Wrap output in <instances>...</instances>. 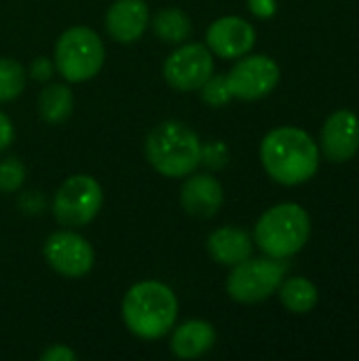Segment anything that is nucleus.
<instances>
[{
  "label": "nucleus",
  "instance_id": "obj_6",
  "mask_svg": "<svg viewBox=\"0 0 359 361\" xmlns=\"http://www.w3.org/2000/svg\"><path fill=\"white\" fill-rule=\"evenodd\" d=\"M104 205L102 184L87 173H76L63 180L53 197V216L61 226L83 228L93 222Z\"/></svg>",
  "mask_w": 359,
  "mask_h": 361
},
{
  "label": "nucleus",
  "instance_id": "obj_4",
  "mask_svg": "<svg viewBox=\"0 0 359 361\" xmlns=\"http://www.w3.org/2000/svg\"><path fill=\"white\" fill-rule=\"evenodd\" d=\"M311 235V218L296 203H281L267 209L254 228L256 245L271 258L284 260L298 254Z\"/></svg>",
  "mask_w": 359,
  "mask_h": 361
},
{
  "label": "nucleus",
  "instance_id": "obj_10",
  "mask_svg": "<svg viewBox=\"0 0 359 361\" xmlns=\"http://www.w3.org/2000/svg\"><path fill=\"white\" fill-rule=\"evenodd\" d=\"M279 66L269 55H243L226 74L231 95L243 102L267 97L279 82Z\"/></svg>",
  "mask_w": 359,
  "mask_h": 361
},
{
  "label": "nucleus",
  "instance_id": "obj_19",
  "mask_svg": "<svg viewBox=\"0 0 359 361\" xmlns=\"http://www.w3.org/2000/svg\"><path fill=\"white\" fill-rule=\"evenodd\" d=\"M279 298H281V305L290 313L305 315V313H311L315 309L320 294H317L315 283H311L309 279H305V277H290V279L281 281Z\"/></svg>",
  "mask_w": 359,
  "mask_h": 361
},
{
  "label": "nucleus",
  "instance_id": "obj_21",
  "mask_svg": "<svg viewBox=\"0 0 359 361\" xmlns=\"http://www.w3.org/2000/svg\"><path fill=\"white\" fill-rule=\"evenodd\" d=\"M25 182V165L17 157L0 159V192L13 195Z\"/></svg>",
  "mask_w": 359,
  "mask_h": 361
},
{
  "label": "nucleus",
  "instance_id": "obj_8",
  "mask_svg": "<svg viewBox=\"0 0 359 361\" xmlns=\"http://www.w3.org/2000/svg\"><path fill=\"white\" fill-rule=\"evenodd\" d=\"M214 74V53L201 42L178 44L163 63V76L176 91H199Z\"/></svg>",
  "mask_w": 359,
  "mask_h": 361
},
{
  "label": "nucleus",
  "instance_id": "obj_27",
  "mask_svg": "<svg viewBox=\"0 0 359 361\" xmlns=\"http://www.w3.org/2000/svg\"><path fill=\"white\" fill-rule=\"evenodd\" d=\"M248 6H250V11H252L256 17L267 19V17H271V15L275 13L277 2H275V0H248Z\"/></svg>",
  "mask_w": 359,
  "mask_h": 361
},
{
  "label": "nucleus",
  "instance_id": "obj_17",
  "mask_svg": "<svg viewBox=\"0 0 359 361\" xmlns=\"http://www.w3.org/2000/svg\"><path fill=\"white\" fill-rule=\"evenodd\" d=\"M150 25L161 42L174 44V47L186 42L193 34V21L188 13L178 6L161 8L154 17H150Z\"/></svg>",
  "mask_w": 359,
  "mask_h": 361
},
{
  "label": "nucleus",
  "instance_id": "obj_16",
  "mask_svg": "<svg viewBox=\"0 0 359 361\" xmlns=\"http://www.w3.org/2000/svg\"><path fill=\"white\" fill-rule=\"evenodd\" d=\"M216 345V330L209 322L190 319L171 332L169 349L180 360H197L212 351Z\"/></svg>",
  "mask_w": 359,
  "mask_h": 361
},
{
  "label": "nucleus",
  "instance_id": "obj_20",
  "mask_svg": "<svg viewBox=\"0 0 359 361\" xmlns=\"http://www.w3.org/2000/svg\"><path fill=\"white\" fill-rule=\"evenodd\" d=\"M25 70L13 57H0V104L17 99L25 89Z\"/></svg>",
  "mask_w": 359,
  "mask_h": 361
},
{
  "label": "nucleus",
  "instance_id": "obj_14",
  "mask_svg": "<svg viewBox=\"0 0 359 361\" xmlns=\"http://www.w3.org/2000/svg\"><path fill=\"white\" fill-rule=\"evenodd\" d=\"M182 209L195 218H212L224 203V188L222 184L209 173H188L182 192H180Z\"/></svg>",
  "mask_w": 359,
  "mask_h": 361
},
{
  "label": "nucleus",
  "instance_id": "obj_24",
  "mask_svg": "<svg viewBox=\"0 0 359 361\" xmlns=\"http://www.w3.org/2000/svg\"><path fill=\"white\" fill-rule=\"evenodd\" d=\"M53 70H55V63H53L49 57L40 55V57H36V59L32 61V66H30V76H32L34 80L44 82V80H49V78L53 76Z\"/></svg>",
  "mask_w": 359,
  "mask_h": 361
},
{
  "label": "nucleus",
  "instance_id": "obj_5",
  "mask_svg": "<svg viewBox=\"0 0 359 361\" xmlns=\"http://www.w3.org/2000/svg\"><path fill=\"white\" fill-rule=\"evenodd\" d=\"M106 61V47L99 34L87 25L68 27L55 42L53 63L68 82H87L99 74Z\"/></svg>",
  "mask_w": 359,
  "mask_h": 361
},
{
  "label": "nucleus",
  "instance_id": "obj_1",
  "mask_svg": "<svg viewBox=\"0 0 359 361\" xmlns=\"http://www.w3.org/2000/svg\"><path fill=\"white\" fill-rule=\"evenodd\" d=\"M264 171L284 186H298L311 180L320 167V150L313 137L296 127H279L260 144Z\"/></svg>",
  "mask_w": 359,
  "mask_h": 361
},
{
  "label": "nucleus",
  "instance_id": "obj_11",
  "mask_svg": "<svg viewBox=\"0 0 359 361\" xmlns=\"http://www.w3.org/2000/svg\"><path fill=\"white\" fill-rule=\"evenodd\" d=\"M207 49L222 59H239L256 44L254 25L237 15H226L209 23L205 34Z\"/></svg>",
  "mask_w": 359,
  "mask_h": 361
},
{
  "label": "nucleus",
  "instance_id": "obj_2",
  "mask_svg": "<svg viewBox=\"0 0 359 361\" xmlns=\"http://www.w3.org/2000/svg\"><path fill=\"white\" fill-rule=\"evenodd\" d=\"M178 309V298L167 283L146 279L127 290L121 315L125 328L133 336L142 341H159L176 326Z\"/></svg>",
  "mask_w": 359,
  "mask_h": 361
},
{
  "label": "nucleus",
  "instance_id": "obj_25",
  "mask_svg": "<svg viewBox=\"0 0 359 361\" xmlns=\"http://www.w3.org/2000/svg\"><path fill=\"white\" fill-rule=\"evenodd\" d=\"M40 360L42 361H76L78 360V355H76L70 347H66V345H51L47 351H42Z\"/></svg>",
  "mask_w": 359,
  "mask_h": 361
},
{
  "label": "nucleus",
  "instance_id": "obj_22",
  "mask_svg": "<svg viewBox=\"0 0 359 361\" xmlns=\"http://www.w3.org/2000/svg\"><path fill=\"white\" fill-rule=\"evenodd\" d=\"M199 93H201V99L209 108H222V106H226L233 99L231 89H229V82H226V76H216V74H212L203 82V87L199 89Z\"/></svg>",
  "mask_w": 359,
  "mask_h": 361
},
{
  "label": "nucleus",
  "instance_id": "obj_3",
  "mask_svg": "<svg viewBox=\"0 0 359 361\" xmlns=\"http://www.w3.org/2000/svg\"><path fill=\"white\" fill-rule=\"evenodd\" d=\"M203 144L182 121H163L150 129L144 152L150 167L163 178H186L201 165Z\"/></svg>",
  "mask_w": 359,
  "mask_h": 361
},
{
  "label": "nucleus",
  "instance_id": "obj_9",
  "mask_svg": "<svg viewBox=\"0 0 359 361\" xmlns=\"http://www.w3.org/2000/svg\"><path fill=\"white\" fill-rule=\"evenodd\" d=\"M47 264L61 277L80 279L91 273L95 252L91 243L74 231H57L47 237L42 247Z\"/></svg>",
  "mask_w": 359,
  "mask_h": 361
},
{
  "label": "nucleus",
  "instance_id": "obj_7",
  "mask_svg": "<svg viewBox=\"0 0 359 361\" xmlns=\"http://www.w3.org/2000/svg\"><path fill=\"white\" fill-rule=\"evenodd\" d=\"M286 275L277 258H248L233 267L226 279V294L241 305H256L273 296Z\"/></svg>",
  "mask_w": 359,
  "mask_h": 361
},
{
  "label": "nucleus",
  "instance_id": "obj_12",
  "mask_svg": "<svg viewBox=\"0 0 359 361\" xmlns=\"http://www.w3.org/2000/svg\"><path fill=\"white\" fill-rule=\"evenodd\" d=\"M322 148L332 163H347L358 154L359 118L351 110H339L328 116L322 129Z\"/></svg>",
  "mask_w": 359,
  "mask_h": 361
},
{
  "label": "nucleus",
  "instance_id": "obj_26",
  "mask_svg": "<svg viewBox=\"0 0 359 361\" xmlns=\"http://www.w3.org/2000/svg\"><path fill=\"white\" fill-rule=\"evenodd\" d=\"M15 140V127L11 123V118L0 110V152L6 150Z\"/></svg>",
  "mask_w": 359,
  "mask_h": 361
},
{
  "label": "nucleus",
  "instance_id": "obj_18",
  "mask_svg": "<svg viewBox=\"0 0 359 361\" xmlns=\"http://www.w3.org/2000/svg\"><path fill=\"white\" fill-rule=\"evenodd\" d=\"M74 110V95L70 87L53 82L47 85L38 95V114L49 125H61Z\"/></svg>",
  "mask_w": 359,
  "mask_h": 361
},
{
  "label": "nucleus",
  "instance_id": "obj_13",
  "mask_svg": "<svg viewBox=\"0 0 359 361\" xmlns=\"http://www.w3.org/2000/svg\"><path fill=\"white\" fill-rule=\"evenodd\" d=\"M150 25L146 0H114L106 13V30L121 44L138 42Z\"/></svg>",
  "mask_w": 359,
  "mask_h": 361
},
{
  "label": "nucleus",
  "instance_id": "obj_15",
  "mask_svg": "<svg viewBox=\"0 0 359 361\" xmlns=\"http://www.w3.org/2000/svg\"><path fill=\"white\" fill-rule=\"evenodd\" d=\"M207 254L214 262L222 267H235L254 254V243L250 235L237 226H222L207 237Z\"/></svg>",
  "mask_w": 359,
  "mask_h": 361
},
{
  "label": "nucleus",
  "instance_id": "obj_23",
  "mask_svg": "<svg viewBox=\"0 0 359 361\" xmlns=\"http://www.w3.org/2000/svg\"><path fill=\"white\" fill-rule=\"evenodd\" d=\"M201 163L209 167H222L226 163V148L222 144H209L201 150Z\"/></svg>",
  "mask_w": 359,
  "mask_h": 361
}]
</instances>
